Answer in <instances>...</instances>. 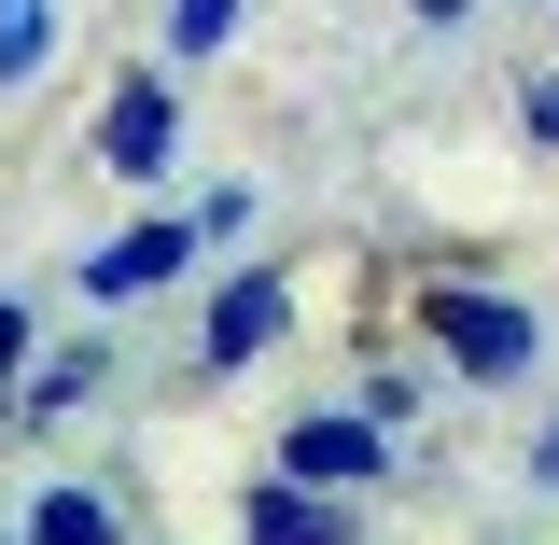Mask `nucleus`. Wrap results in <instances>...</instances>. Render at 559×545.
<instances>
[{"instance_id": "nucleus-1", "label": "nucleus", "mask_w": 559, "mask_h": 545, "mask_svg": "<svg viewBox=\"0 0 559 545\" xmlns=\"http://www.w3.org/2000/svg\"><path fill=\"white\" fill-rule=\"evenodd\" d=\"M433 336H448L462 378H518V364H532V322H518L503 294H448V280H433Z\"/></svg>"}, {"instance_id": "nucleus-10", "label": "nucleus", "mask_w": 559, "mask_h": 545, "mask_svg": "<svg viewBox=\"0 0 559 545\" xmlns=\"http://www.w3.org/2000/svg\"><path fill=\"white\" fill-rule=\"evenodd\" d=\"M532 140H559V70H546V84H532Z\"/></svg>"}, {"instance_id": "nucleus-5", "label": "nucleus", "mask_w": 559, "mask_h": 545, "mask_svg": "<svg viewBox=\"0 0 559 545\" xmlns=\"http://www.w3.org/2000/svg\"><path fill=\"white\" fill-rule=\"evenodd\" d=\"M280 322H294V294H280V280H238V294L210 308V364H252Z\"/></svg>"}, {"instance_id": "nucleus-8", "label": "nucleus", "mask_w": 559, "mask_h": 545, "mask_svg": "<svg viewBox=\"0 0 559 545\" xmlns=\"http://www.w3.org/2000/svg\"><path fill=\"white\" fill-rule=\"evenodd\" d=\"M224 28H238V0H182V14H168V43H182V57H224Z\"/></svg>"}, {"instance_id": "nucleus-6", "label": "nucleus", "mask_w": 559, "mask_h": 545, "mask_svg": "<svg viewBox=\"0 0 559 545\" xmlns=\"http://www.w3.org/2000/svg\"><path fill=\"white\" fill-rule=\"evenodd\" d=\"M238 518H252V532H266V545H308V532H349L336 503H308V489H252Z\"/></svg>"}, {"instance_id": "nucleus-12", "label": "nucleus", "mask_w": 559, "mask_h": 545, "mask_svg": "<svg viewBox=\"0 0 559 545\" xmlns=\"http://www.w3.org/2000/svg\"><path fill=\"white\" fill-rule=\"evenodd\" d=\"M532 476H546V489H559V419H546V448H532Z\"/></svg>"}, {"instance_id": "nucleus-7", "label": "nucleus", "mask_w": 559, "mask_h": 545, "mask_svg": "<svg viewBox=\"0 0 559 545\" xmlns=\"http://www.w3.org/2000/svg\"><path fill=\"white\" fill-rule=\"evenodd\" d=\"M43 43H57V0H0V84H28Z\"/></svg>"}, {"instance_id": "nucleus-4", "label": "nucleus", "mask_w": 559, "mask_h": 545, "mask_svg": "<svg viewBox=\"0 0 559 545\" xmlns=\"http://www.w3.org/2000/svg\"><path fill=\"white\" fill-rule=\"evenodd\" d=\"M182 252H197V238H182V224H127V238H112V252H84V280H98V294H154V280L182 266Z\"/></svg>"}, {"instance_id": "nucleus-9", "label": "nucleus", "mask_w": 559, "mask_h": 545, "mask_svg": "<svg viewBox=\"0 0 559 545\" xmlns=\"http://www.w3.org/2000/svg\"><path fill=\"white\" fill-rule=\"evenodd\" d=\"M28 532H43V545H98V532H112V518H98V503H84V489H57V503H43V518H28Z\"/></svg>"}, {"instance_id": "nucleus-3", "label": "nucleus", "mask_w": 559, "mask_h": 545, "mask_svg": "<svg viewBox=\"0 0 559 545\" xmlns=\"http://www.w3.org/2000/svg\"><path fill=\"white\" fill-rule=\"evenodd\" d=\"M98 154L112 168H168V84H112L98 98Z\"/></svg>"}, {"instance_id": "nucleus-2", "label": "nucleus", "mask_w": 559, "mask_h": 545, "mask_svg": "<svg viewBox=\"0 0 559 545\" xmlns=\"http://www.w3.org/2000/svg\"><path fill=\"white\" fill-rule=\"evenodd\" d=\"M280 462H294V476H322V489H349V476H378V419H294V434H280Z\"/></svg>"}, {"instance_id": "nucleus-11", "label": "nucleus", "mask_w": 559, "mask_h": 545, "mask_svg": "<svg viewBox=\"0 0 559 545\" xmlns=\"http://www.w3.org/2000/svg\"><path fill=\"white\" fill-rule=\"evenodd\" d=\"M14 364H28V322H14V308H0V378H14Z\"/></svg>"}]
</instances>
